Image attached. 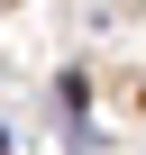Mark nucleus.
<instances>
[{
    "label": "nucleus",
    "instance_id": "obj_1",
    "mask_svg": "<svg viewBox=\"0 0 146 155\" xmlns=\"http://www.w3.org/2000/svg\"><path fill=\"white\" fill-rule=\"evenodd\" d=\"M55 110H64V128H73V137L91 146V82H82V73H55Z\"/></svg>",
    "mask_w": 146,
    "mask_h": 155
}]
</instances>
